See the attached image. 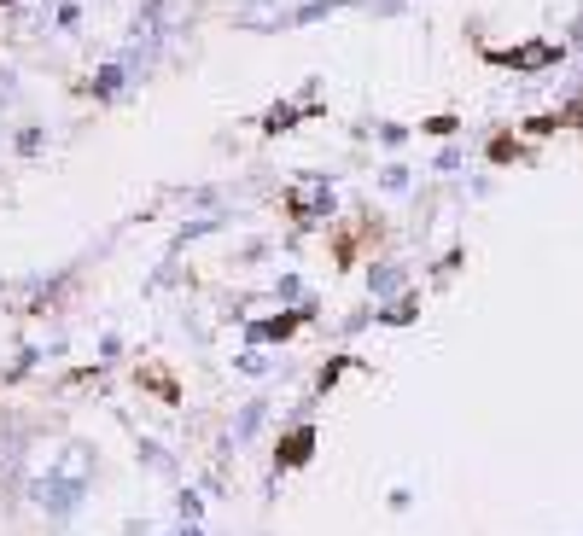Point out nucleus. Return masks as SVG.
<instances>
[{
  "label": "nucleus",
  "mask_w": 583,
  "mask_h": 536,
  "mask_svg": "<svg viewBox=\"0 0 583 536\" xmlns=\"http://www.w3.org/2000/svg\"><path fill=\"white\" fill-rule=\"evenodd\" d=\"M379 146H403V140H409V129H403V123H379Z\"/></svg>",
  "instance_id": "obj_27"
},
{
  "label": "nucleus",
  "mask_w": 583,
  "mask_h": 536,
  "mask_svg": "<svg viewBox=\"0 0 583 536\" xmlns=\"http://www.w3.org/2000/svg\"><path fill=\"white\" fill-rule=\"evenodd\" d=\"M304 298H309L304 274H292V268H286V274L275 280V303H280V309H292V303H304Z\"/></svg>",
  "instance_id": "obj_19"
},
{
  "label": "nucleus",
  "mask_w": 583,
  "mask_h": 536,
  "mask_svg": "<svg viewBox=\"0 0 583 536\" xmlns=\"http://www.w3.org/2000/svg\"><path fill=\"white\" fill-rule=\"evenodd\" d=\"M222 228H234V204L228 210H205V216H193V222H181L170 239V257H181L193 239H210V234H222Z\"/></svg>",
  "instance_id": "obj_8"
},
{
  "label": "nucleus",
  "mask_w": 583,
  "mask_h": 536,
  "mask_svg": "<svg viewBox=\"0 0 583 536\" xmlns=\"http://www.w3.org/2000/svg\"><path fill=\"white\" fill-rule=\"evenodd\" d=\"M123 362V333H100V356H94V373H111Z\"/></svg>",
  "instance_id": "obj_20"
},
{
  "label": "nucleus",
  "mask_w": 583,
  "mask_h": 536,
  "mask_svg": "<svg viewBox=\"0 0 583 536\" xmlns=\"http://www.w3.org/2000/svg\"><path fill=\"white\" fill-rule=\"evenodd\" d=\"M0 6H12V0H0Z\"/></svg>",
  "instance_id": "obj_32"
},
{
  "label": "nucleus",
  "mask_w": 583,
  "mask_h": 536,
  "mask_svg": "<svg viewBox=\"0 0 583 536\" xmlns=\"http://www.w3.org/2000/svg\"><path fill=\"white\" fill-rule=\"evenodd\" d=\"M438 169H444V175H455V169H461V146H444V152H438Z\"/></svg>",
  "instance_id": "obj_29"
},
{
  "label": "nucleus",
  "mask_w": 583,
  "mask_h": 536,
  "mask_svg": "<svg viewBox=\"0 0 583 536\" xmlns=\"http://www.w3.org/2000/svg\"><path fill=\"white\" fill-rule=\"evenodd\" d=\"M315 449H321V432L309 426V420H298V426H280L275 437V467L269 472H298L315 461Z\"/></svg>",
  "instance_id": "obj_5"
},
{
  "label": "nucleus",
  "mask_w": 583,
  "mask_h": 536,
  "mask_svg": "<svg viewBox=\"0 0 583 536\" xmlns=\"http://www.w3.org/2000/svg\"><path fill=\"white\" fill-rule=\"evenodd\" d=\"M397 6H403V0H368V12H379V18H385V12H397Z\"/></svg>",
  "instance_id": "obj_30"
},
{
  "label": "nucleus",
  "mask_w": 583,
  "mask_h": 536,
  "mask_svg": "<svg viewBox=\"0 0 583 536\" xmlns=\"http://www.w3.org/2000/svg\"><path fill=\"white\" fill-rule=\"evenodd\" d=\"M175 525H205V490H193V484H175Z\"/></svg>",
  "instance_id": "obj_16"
},
{
  "label": "nucleus",
  "mask_w": 583,
  "mask_h": 536,
  "mask_svg": "<svg viewBox=\"0 0 583 536\" xmlns=\"http://www.w3.org/2000/svg\"><path fill=\"white\" fill-rule=\"evenodd\" d=\"M409 321H420V298H414V292H403V298H391V303L374 309V327H409Z\"/></svg>",
  "instance_id": "obj_15"
},
{
  "label": "nucleus",
  "mask_w": 583,
  "mask_h": 536,
  "mask_svg": "<svg viewBox=\"0 0 583 536\" xmlns=\"http://www.w3.org/2000/svg\"><path fill=\"white\" fill-rule=\"evenodd\" d=\"M496 65H514V70H549V65H560V47H543V41H531V47H514V53H496Z\"/></svg>",
  "instance_id": "obj_12"
},
{
  "label": "nucleus",
  "mask_w": 583,
  "mask_h": 536,
  "mask_svg": "<svg viewBox=\"0 0 583 536\" xmlns=\"http://www.w3.org/2000/svg\"><path fill=\"white\" fill-rule=\"evenodd\" d=\"M304 117H309V111H304L298 100H275L269 111H263V134H292L298 123H304Z\"/></svg>",
  "instance_id": "obj_17"
},
{
  "label": "nucleus",
  "mask_w": 583,
  "mask_h": 536,
  "mask_svg": "<svg viewBox=\"0 0 583 536\" xmlns=\"http://www.w3.org/2000/svg\"><path fill=\"white\" fill-rule=\"evenodd\" d=\"M409 502H414V490H403V484H397V490L385 496V507H391V513H409Z\"/></svg>",
  "instance_id": "obj_28"
},
{
  "label": "nucleus",
  "mask_w": 583,
  "mask_h": 536,
  "mask_svg": "<svg viewBox=\"0 0 583 536\" xmlns=\"http://www.w3.org/2000/svg\"><path fill=\"white\" fill-rule=\"evenodd\" d=\"M379 187L385 193H409V164H385L379 169Z\"/></svg>",
  "instance_id": "obj_25"
},
{
  "label": "nucleus",
  "mask_w": 583,
  "mask_h": 536,
  "mask_svg": "<svg viewBox=\"0 0 583 536\" xmlns=\"http://www.w3.org/2000/svg\"><path fill=\"white\" fill-rule=\"evenodd\" d=\"M129 88H135V82H129V70L117 65V59H105V65L94 70V82H88V100H94V105H117Z\"/></svg>",
  "instance_id": "obj_9"
},
{
  "label": "nucleus",
  "mask_w": 583,
  "mask_h": 536,
  "mask_svg": "<svg viewBox=\"0 0 583 536\" xmlns=\"http://www.w3.org/2000/svg\"><path fill=\"white\" fill-rule=\"evenodd\" d=\"M135 461L152 472V478H170V484H181V461H175L158 437H135Z\"/></svg>",
  "instance_id": "obj_10"
},
{
  "label": "nucleus",
  "mask_w": 583,
  "mask_h": 536,
  "mask_svg": "<svg viewBox=\"0 0 583 536\" xmlns=\"http://www.w3.org/2000/svg\"><path fill=\"white\" fill-rule=\"evenodd\" d=\"M344 368H350V356H333L327 368L315 373V397H327V391H333V385H339V379H344Z\"/></svg>",
  "instance_id": "obj_23"
},
{
  "label": "nucleus",
  "mask_w": 583,
  "mask_h": 536,
  "mask_svg": "<svg viewBox=\"0 0 583 536\" xmlns=\"http://www.w3.org/2000/svg\"><path fill=\"white\" fill-rule=\"evenodd\" d=\"M140 385H146V391H158V397L170 402V408L181 402V391H175V379H170V373H158V368H146V373H140Z\"/></svg>",
  "instance_id": "obj_21"
},
{
  "label": "nucleus",
  "mask_w": 583,
  "mask_h": 536,
  "mask_svg": "<svg viewBox=\"0 0 583 536\" xmlns=\"http://www.w3.org/2000/svg\"><path fill=\"white\" fill-rule=\"evenodd\" d=\"M53 30H59V35L82 30V6H76V0H59V12H53Z\"/></svg>",
  "instance_id": "obj_24"
},
{
  "label": "nucleus",
  "mask_w": 583,
  "mask_h": 536,
  "mask_svg": "<svg viewBox=\"0 0 583 536\" xmlns=\"http://www.w3.org/2000/svg\"><path fill=\"white\" fill-rule=\"evenodd\" d=\"M269 414H275V397H269V391H257V397H245L240 408H234L228 432H222V443H216L222 467H228V455H240V449H251V443L263 437V426H269Z\"/></svg>",
  "instance_id": "obj_3"
},
{
  "label": "nucleus",
  "mask_w": 583,
  "mask_h": 536,
  "mask_svg": "<svg viewBox=\"0 0 583 536\" xmlns=\"http://www.w3.org/2000/svg\"><path fill=\"white\" fill-rule=\"evenodd\" d=\"M18 100H24V82H18V70L0 65V111H12Z\"/></svg>",
  "instance_id": "obj_22"
},
{
  "label": "nucleus",
  "mask_w": 583,
  "mask_h": 536,
  "mask_svg": "<svg viewBox=\"0 0 583 536\" xmlns=\"http://www.w3.org/2000/svg\"><path fill=\"white\" fill-rule=\"evenodd\" d=\"M88 496H94V484H76V478H59V472H35L30 478V502L41 507L53 525L76 519V513L88 507Z\"/></svg>",
  "instance_id": "obj_2"
},
{
  "label": "nucleus",
  "mask_w": 583,
  "mask_h": 536,
  "mask_svg": "<svg viewBox=\"0 0 583 536\" xmlns=\"http://www.w3.org/2000/svg\"><path fill=\"white\" fill-rule=\"evenodd\" d=\"M47 146H53L47 123H18V129H12V152H18V158H41Z\"/></svg>",
  "instance_id": "obj_18"
},
{
  "label": "nucleus",
  "mask_w": 583,
  "mask_h": 536,
  "mask_svg": "<svg viewBox=\"0 0 583 536\" xmlns=\"http://www.w3.org/2000/svg\"><path fill=\"white\" fill-rule=\"evenodd\" d=\"M409 292V263L403 257H379V263H368V298L374 303H391Z\"/></svg>",
  "instance_id": "obj_7"
},
{
  "label": "nucleus",
  "mask_w": 583,
  "mask_h": 536,
  "mask_svg": "<svg viewBox=\"0 0 583 536\" xmlns=\"http://www.w3.org/2000/svg\"><path fill=\"white\" fill-rule=\"evenodd\" d=\"M350 0H298L292 12H286V30H309V24H321V18H333V12H344Z\"/></svg>",
  "instance_id": "obj_14"
},
{
  "label": "nucleus",
  "mask_w": 583,
  "mask_h": 536,
  "mask_svg": "<svg viewBox=\"0 0 583 536\" xmlns=\"http://www.w3.org/2000/svg\"><path fill=\"white\" fill-rule=\"evenodd\" d=\"M24 490H30V432L12 426V432L0 437V496L12 502Z\"/></svg>",
  "instance_id": "obj_4"
},
{
  "label": "nucleus",
  "mask_w": 583,
  "mask_h": 536,
  "mask_svg": "<svg viewBox=\"0 0 583 536\" xmlns=\"http://www.w3.org/2000/svg\"><path fill=\"white\" fill-rule=\"evenodd\" d=\"M280 204H286V216H292L298 228H321V222H333V216H339V199H333V175H321V169L298 175V181L280 193Z\"/></svg>",
  "instance_id": "obj_1"
},
{
  "label": "nucleus",
  "mask_w": 583,
  "mask_h": 536,
  "mask_svg": "<svg viewBox=\"0 0 583 536\" xmlns=\"http://www.w3.org/2000/svg\"><path fill=\"white\" fill-rule=\"evenodd\" d=\"M35 368H47V344H24V350H18V356L0 368V385H24Z\"/></svg>",
  "instance_id": "obj_13"
},
{
  "label": "nucleus",
  "mask_w": 583,
  "mask_h": 536,
  "mask_svg": "<svg viewBox=\"0 0 583 536\" xmlns=\"http://www.w3.org/2000/svg\"><path fill=\"white\" fill-rule=\"evenodd\" d=\"M164 536H210L205 525H175V531H164Z\"/></svg>",
  "instance_id": "obj_31"
},
{
  "label": "nucleus",
  "mask_w": 583,
  "mask_h": 536,
  "mask_svg": "<svg viewBox=\"0 0 583 536\" xmlns=\"http://www.w3.org/2000/svg\"><path fill=\"white\" fill-rule=\"evenodd\" d=\"M234 373H245V379H269V373H280V356L269 350V344H240Z\"/></svg>",
  "instance_id": "obj_11"
},
{
  "label": "nucleus",
  "mask_w": 583,
  "mask_h": 536,
  "mask_svg": "<svg viewBox=\"0 0 583 536\" xmlns=\"http://www.w3.org/2000/svg\"><path fill=\"white\" fill-rule=\"evenodd\" d=\"M362 327H374V309H356V315H344V327H339V333H344V338H356Z\"/></svg>",
  "instance_id": "obj_26"
},
{
  "label": "nucleus",
  "mask_w": 583,
  "mask_h": 536,
  "mask_svg": "<svg viewBox=\"0 0 583 536\" xmlns=\"http://www.w3.org/2000/svg\"><path fill=\"white\" fill-rule=\"evenodd\" d=\"M47 472H59V478H76V484H94V478H100V449H94L88 437H65V443L53 449Z\"/></svg>",
  "instance_id": "obj_6"
}]
</instances>
